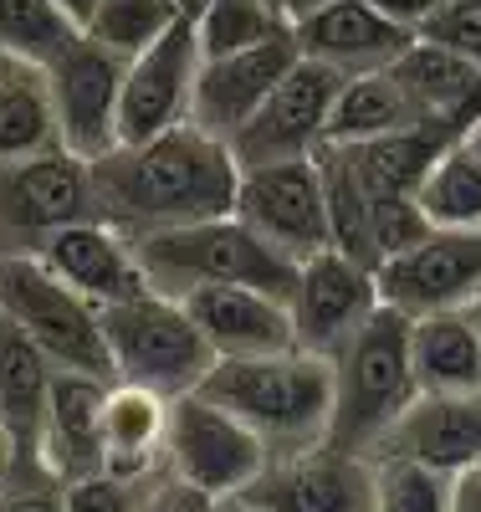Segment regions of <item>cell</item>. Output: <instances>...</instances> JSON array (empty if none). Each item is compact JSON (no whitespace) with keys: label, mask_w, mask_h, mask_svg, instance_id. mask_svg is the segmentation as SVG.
Wrapping results in <instances>:
<instances>
[{"label":"cell","mask_w":481,"mask_h":512,"mask_svg":"<svg viewBox=\"0 0 481 512\" xmlns=\"http://www.w3.org/2000/svg\"><path fill=\"white\" fill-rule=\"evenodd\" d=\"M236 190L241 164L231 144L200 134L190 123L154 144L113 149L93 164V216L113 226L128 246L236 216Z\"/></svg>","instance_id":"cell-1"},{"label":"cell","mask_w":481,"mask_h":512,"mask_svg":"<svg viewBox=\"0 0 481 512\" xmlns=\"http://www.w3.org/2000/svg\"><path fill=\"white\" fill-rule=\"evenodd\" d=\"M195 395L231 410L272 451V461L328 446L333 431V359L302 349L272 359H221Z\"/></svg>","instance_id":"cell-2"},{"label":"cell","mask_w":481,"mask_h":512,"mask_svg":"<svg viewBox=\"0 0 481 512\" xmlns=\"http://www.w3.org/2000/svg\"><path fill=\"white\" fill-rule=\"evenodd\" d=\"M420 395L410 364V318L395 308H379L348 344L333 354V431L328 446L374 456Z\"/></svg>","instance_id":"cell-3"},{"label":"cell","mask_w":481,"mask_h":512,"mask_svg":"<svg viewBox=\"0 0 481 512\" xmlns=\"http://www.w3.org/2000/svg\"><path fill=\"white\" fill-rule=\"evenodd\" d=\"M134 251H139V267H144L149 287L164 297H185L195 287H256V292H272L282 303H292L297 272H302L297 262L272 251L236 216L149 236Z\"/></svg>","instance_id":"cell-4"},{"label":"cell","mask_w":481,"mask_h":512,"mask_svg":"<svg viewBox=\"0 0 481 512\" xmlns=\"http://www.w3.org/2000/svg\"><path fill=\"white\" fill-rule=\"evenodd\" d=\"M103 338H108L113 379L144 384V390L169 400L195 395L210 379V369L221 364L215 349L200 338L195 318L154 287L118 308H103Z\"/></svg>","instance_id":"cell-5"},{"label":"cell","mask_w":481,"mask_h":512,"mask_svg":"<svg viewBox=\"0 0 481 512\" xmlns=\"http://www.w3.org/2000/svg\"><path fill=\"white\" fill-rule=\"evenodd\" d=\"M0 318L16 323L57 369L93 374L113 384V359L103 338V308L77 297L36 256H0Z\"/></svg>","instance_id":"cell-6"},{"label":"cell","mask_w":481,"mask_h":512,"mask_svg":"<svg viewBox=\"0 0 481 512\" xmlns=\"http://www.w3.org/2000/svg\"><path fill=\"white\" fill-rule=\"evenodd\" d=\"M77 221H93V164L67 149L0 164V256H41Z\"/></svg>","instance_id":"cell-7"},{"label":"cell","mask_w":481,"mask_h":512,"mask_svg":"<svg viewBox=\"0 0 481 512\" xmlns=\"http://www.w3.org/2000/svg\"><path fill=\"white\" fill-rule=\"evenodd\" d=\"M164 466L180 482L200 487L215 502L241 497L261 472L272 466V451L261 446L246 425L205 395H180L169 405V436Z\"/></svg>","instance_id":"cell-8"},{"label":"cell","mask_w":481,"mask_h":512,"mask_svg":"<svg viewBox=\"0 0 481 512\" xmlns=\"http://www.w3.org/2000/svg\"><path fill=\"white\" fill-rule=\"evenodd\" d=\"M123 77H128V57L108 52L103 41L77 36L62 57H52L41 67L47 98L57 113V134L62 149L77 154L82 164H98L118 149V108H123Z\"/></svg>","instance_id":"cell-9"},{"label":"cell","mask_w":481,"mask_h":512,"mask_svg":"<svg viewBox=\"0 0 481 512\" xmlns=\"http://www.w3.org/2000/svg\"><path fill=\"white\" fill-rule=\"evenodd\" d=\"M236 221L251 226L272 251L287 262H313L333 251V226H328V195L318 159H287V164H256L241 169L236 190Z\"/></svg>","instance_id":"cell-10"},{"label":"cell","mask_w":481,"mask_h":512,"mask_svg":"<svg viewBox=\"0 0 481 512\" xmlns=\"http://www.w3.org/2000/svg\"><path fill=\"white\" fill-rule=\"evenodd\" d=\"M343 72L333 67H318V62H297L287 72V82L267 98L246 128L241 139L231 144L236 164L241 169H256V164H287V159H313L323 144H328V118H333V103L343 93Z\"/></svg>","instance_id":"cell-11"},{"label":"cell","mask_w":481,"mask_h":512,"mask_svg":"<svg viewBox=\"0 0 481 512\" xmlns=\"http://www.w3.org/2000/svg\"><path fill=\"white\" fill-rule=\"evenodd\" d=\"M200 62L205 57H200V41H195L190 21H180L164 41H154L149 52H139L134 62H128L123 108H118V149L154 144V139H164V134L190 123Z\"/></svg>","instance_id":"cell-12"},{"label":"cell","mask_w":481,"mask_h":512,"mask_svg":"<svg viewBox=\"0 0 481 512\" xmlns=\"http://www.w3.org/2000/svg\"><path fill=\"white\" fill-rule=\"evenodd\" d=\"M481 297V236L435 231L415 251L379 267V303L420 323L435 313H461Z\"/></svg>","instance_id":"cell-13"},{"label":"cell","mask_w":481,"mask_h":512,"mask_svg":"<svg viewBox=\"0 0 481 512\" xmlns=\"http://www.w3.org/2000/svg\"><path fill=\"white\" fill-rule=\"evenodd\" d=\"M241 497L261 512H374V456L338 446L277 456Z\"/></svg>","instance_id":"cell-14"},{"label":"cell","mask_w":481,"mask_h":512,"mask_svg":"<svg viewBox=\"0 0 481 512\" xmlns=\"http://www.w3.org/2000/svg\"><path fill=\"white\" fill-rule=\"evenodd\" d=\"M297 41H292V26L261 47L241 52V57H221V62H200V77H195V103H190V128L200 134L221 139V144H236L241 128L267 108V98L287 82V72L297 67Z\"/></svg>","instance_id":"cell-15"},{"label":"cell","mask_w":481,"mask_h":512,"mask_svg":"<svg viewBox=\"0 0 481 512\" xmlns=\"http://www.w3.org/2000/svg\"><path fill=\"white\" fill-rule=\"evenodd\" d=\"M379 308H384L379 303V272L348 262L338 251H323L313 262H302V272H297V292H292L297 349L333 359Z\"/></svg>","instance_id":"cell-16"},{"label":"cell","mask_w":481,"mask_h":512,"mask_svg":"<svg viewBox=\"0 0 481 512\" xmlns=\"http://www.w3.org/2000/svg\"><path fill=\"white\" fill-rule=\"evenodd\" d=\"M215 349V359H272L297 349L292 303L256 287H195L174 297Z\"/></svg>","instance_id":"cell-17"},{"label":"cell","mask_w":481,"mask_h":512,"mask_svg":"<svg viewBox=\"0 0 481 512\" xmlns=\"http://www.w3.org/2000/svg\"><path fill=\"white\" fill-rule=\"evenodd\" d=\"M297 57L333 67L343 77H369V72H389L410 47L415 31L395 26L389 16H379L369 0H338V6L308 16L292 26Z\"/></svg>","instance_id":"cell-18"},{"label":"cell","mask_w":481,"mask_h":512,"mask_svg":"<svg viewBox=\"0 0 481 512\" xmlns=\"http://www.w3.org/2000/svg\"><path fill=\"white\" fill-rule=\"evenodd\" d=\"M52 277H62L77 297H87L93 308H118L128 297L149 292V277L139 267V251L128 246L113 226L93 221H77L67 231H57L36 256Z\"/></svg>","instance_id":"cell-19"},{"label":"cell","mask_w":481,"mask_h":512,"mask_svg":"<svg viewBox=\"0 0 481 512\" xmlns=\"http://www.w3.org/2000/svg\"><path fill=\"white\" fill-rule=\"evenodd\" d=\"M374 456H405L446 477L471 472L481 466V395H415Z\"/></svg>","instance_id":"cell-20"},{"label":"cell","mask_w":481,"mask_h":512,"mask_svg":"<svg viewBox=\"0 0 481 512\" xmlns=\"http://www.w3.org/2000/svg\"><path fill=\"white\" fill-rule=\"evenodd\" d=\"M103 405H108V379L57 369L52 405H47V436H41V466H47L62 487L108 472Z\"/></svg>","instance_id":"cell-21"},{"label":"cell","mask_w":481,"mask_h":512,"mask_svg":"<svg viewBox=\"0 0 481 512\" xmlns=\"http://www.w3.org/2000/svg\"><path fill=\"white\" fill-rule=\"evenodd\" d=\"M389 77L405 88L420 123L446 128L451 139H466L481 123V62L415 36V47L389 67Z\"/></svg>","instance_id":"cell-22"},{"label":"cell","mask_w":481,"mask_h":512,"mask_svg":"<svg viewBox=\"0 0 481 512\" xmlns=\"http://www.w3.org/2000/svg\"><path fill=\"white\" fill-rule=\"evenodd\" d=\"M52 379H57V364L16 323L0 318V431L16 441L31 472H47L41 466V436H47Z\"/></svg>","instance_id":"cell-23"},{"label":"cell","mask_w":481,"mask_h":512,"mask_svg":"<svg viewBox=\"0 0 481 512\" xmlns=\"http://www.w3.org/2000/svg\"><path fill=\"white\" fill-rule=\"evenodd\" d=\"M169 395H154L144 384H108L103 405V446H108V477L144 482L164 466V436H169Z\"/></svg>","instance_id":"cell-24"},{"label":"cell","mask_w":481,"mask_h":512,"mask_svg":"<svg viewBox=\"0 0 481 512\" xmlns=\"http://www.w3.org/2000/svg\"><path fill=\"white\" fill-rule=\"evenodd\" d=\"M410 364L420 395H481V338L471 313H435L410 323Z\"/></svg>","instance_id":"cell-25"},{"label":"cell","mask_w":481,"mask_h":512,"mask_svg":"<svg viewBox=\"0 0 481 512\" xmlns=\"http://www.w3.org/2000/svg\"><path fill=\"white\" fill-rule=\"evenodd\" d=\"M451 144L446 128H435V123H410L400 128V134H384V139H369V144H354L348 149V164H354V175L359 185L379 200V195H415L430 175V164L441 159ZM343 149V144H338Z\"/></svg>","instance_id":"cell-26"},{"label":"cell","mask_w":481,"mask_h":512,"mask_svg":"<svg viewBox=\"0 0 481 512\" xmlns=\"http://www.w3.org/2000/svg\"><path fill=\"white\" fill-rule=\"evenodd\" d=\"M420 123L405 88L389 72H369V77H348L343 93L333 103V118H328V144H369V139H384V134H400V128Z\"/></svg>","instance_id":"cell-27"},{"label":"cell","mask_w":481,"mask_h":512,"mask_svg":"<svg viewBox=\"0 0 481 512\" xmlns=\"http://www.w3.org/2000/svg\"><path fill=\"white\" fill-rule=\"evenodd\" d=\"M318 175H323V195H328V226H333V251L359 262L369 272H379V256H374V236H369V210L374 195L359 185L354 164H348V149L323 144L318 154Z\"/></svg>","instance_id":"cell-28"},{"label":"cell","mask_w":481,"mask_h":512,"mask_svg":"<svg viewBox=\"0 0 481 512\" xmlns=\"http://www.w3.org/2000/svg\"><path fill=\"white\" fill-rule=\"evenodd\" d=\"M420 210L435 231H471L481 236V154L461 139L430 164L425 185L415 190Z\"/></svg>","instance_id":"cell-29"},{"label":"cell","mask_w":481,"mask_h":512,"mask_svg":"<svg viewBox=\"0 0 481 512\" xmlns=\"http://www.w3.org/2000/svg\"><path fill=\"white\" fill-rule=\"evenodd\" d=\"M195 41H200V57L205 62H221V57H241L261 41H272L287 31L282 11L272 0H200L195 16Z\"/></svg>","instance_id":"cell-30"},{"label":"cell","mask_w":481,"mask_h":512,"mask_svg":"<svg viewBox=\"0 0 481 512\" xmlns=\"http://www.w3.org/2000/svg\"><path fill=\"white\" fill-rule=\"evenodd\" d=\"M77 36H82V26H72L62 16L57 0H0V52H11L31 72L62 57Z\"/></svg>","instance_id":"cell-31"},{"label":"cell","mask_w":481,"mask_h":512,"mask_svg":"<svg viewBox=\"0 0 481 512\" xmlns=\"http://www.w3.org/2000/svg\"><path fill=\"white\" fill-rule=\"evenodd\" d=\"M180 21H190L185 0H98L93 21H87V36L134 62L154 41H164Z\"/></svg>","instance_id":"cell-32"},{"label":"cell","mask_w":481,"mask_h":512,"mask_svg":"<svg viewBox=\"0 0 481 512\" xmlns=\"http://www.w3.org/2000/svg\"><path fill=\"white\" fill-rule=\"evenodd\" d=\"M52 149H62V134H57L47 82H41V72H21L11 88L0 93V164L52 154Z\"/></svg>","instance_id":"cell-33"},{"label":"cell","mask_w":481,"mask_h":512,"mask_svg":"<svg viewBox=\"0 0 481 512\" xmlns=\"http://www.w3.org/2000/svg\"><path fill=\"white\" fill-rule=\"evenodd\" d=\"M456 477L405 456H374V512H451Z\"/></svg>","instance_id":"cell-34"},{"label":"cell","mask_w":481,"mask_h":512,"mask_svg":"<svg viewBox=\"0 0 481 512\" xmlns=\"http://www.w3.org/2000/svg\"><path fill=\"white\" fill-rule=\"evenodd\" d=\"M369 236H374L379 267H384V262H395V256L415 251L425 236H435V226H430V216L420 210L415 195H379L374 210H369Z\"/></svg>","instance_id":"cell-35"},{"label":"cell","mask_w":481,"mask_h":512,"mask_svg":"<svg viewBox=\"0 0 481 512\" xmlns=\"http://www.w3.org/2000/svg\"><path fill=\"white\" fill-rule=\"evenodd\" d=\"M144 482H123V477H108V472L103 477H87V482H67L62 487V507L67 512H134Z\"/></svg>","instance_id":"cell-36"},{"label":"cell","mask_w":481,"mask_h":512,"mask_svg":"<svg viewBox=\"0 0 481 512\" xmlns=\"http://www.w3.org/2000/svg\"><path fill=\"white\" fill-rule=\"evenodd\" d=\"M215 507H221L215 497H205L200 487L174 477L169 466H159V472L139 487V507L134 512H215Z\"/></svg>","instance_id":"cell-37"},{"label":"cell","mask_w":481,"mask_h":512,"mask_svg":"<svg viewBox=\"0 0 481 512\" xmlns=\"http://www.w3.org/2000/svg\"><path fill=\"white\" fill-rule=\"evenodd\" d=\"M0 512H67L62 507V482L52 472H21L16 487L0 497Z\"/></svg>","instance_id":"cell-38"},{"label":"cell","mask_w":481,"mask_h":512,"mask_svg":"<svg viewBox=\"0 0 481 512\" xmlns=\"http://www.w3.org/2000/svg\"><path fill=\"white\" fill-rule=\"evenodd\" d=\"M369 6L379 11V16H389L395 26H405V31H415L420 36V26L446 6V0H369Z\"/></svg>","instance_id":"cell-39"},{"label":"cell","mask_w":481,"mask_h":512,"mask_svg":"<svg viewBox=\"0 0 481 512\" xmlns=\"http://www.w3.org/2000/svg\"><path fill=\"white\" fill-rule=\"evenodd\" d=\"M21 472H31V466L21 461V451H16V441L6 436V431H0V497H6L11 487H16V477Z\"/></svg>","instance_id":"cell-40"},{"label":"cell","mask_w":481,"mask_h":512,"mask_svg":"<svg viewBox=\"0 0 481 512\" xmlns=\"http://www.w3.org/2000/svg\"><path fill=\"white\" fill-rule=\"evenodd\" d=\"M451 512H481V466H471V472L456 477V502Z\"/></svg>","instance_id":"cell-41"},{"label":"cell","mask_w":481,"mask_h":512,"mask_svg":"<svg viewBox=\"0 0 481 512\" xmlns=\"http://www.w3.org/2000/svg\"><path fill=\"white\" fill-rule=\"evenodd\" d=\"M328 6H338V0H277V11H282L287 26L308 21V16H318V11H328Z\"/></svg>","instance_id":"cell-42"},{"label":"cell","mask_w":481,"mask_h":512,"mask_svg":"<svg viewBox=\"0 0 481 512\" xmlns=\"http://www.w3.org/2000/svg\"><path fill=\"white\" fill-rule=\"evenodd\" d=\"M57 6H62V16H67L72 26L87 31V21H93V11H98V0H57Z\"/></svg>","instance_id":"cell-43"},{"label":"cell","mask_w":481,"mask_h":512,"mask_svg":"<svg viewBox=\"0 0 481 512\" xmlns=\"http://www.w3.org/2000/svg\"><path fill=\"white\" fill-rule=\"evenodd\" d=\"M21 72H31V67H21L11 52H0V93H6V88H11V82H16Z\"/></svg>","instance_id":"cell-44"},{"label":"cell","mask_w":481,"mask_h":512,"mask_svg":"<svg viewBox=\"0 0 481 512\" xmlns=\"http://www.w3.org/2000/svg\"><path fill=\"white\" fill-rule=\"evenodd\" d=\"M215 512H261V507H251L246 497H231V502H221V507H215Z\"/></svg>","instance_id":"cell-45"},{"label":"cell","mask_w":481,"mask_h":512,"mask_svg":"<svg viewBox=\"0 0 481 512\" xmlns=\"http://www.w3.org/2000/svg\"><path fill=\"white\" fill-rule=\"evenodd\" d=\"M466 313H471V328H476V338H481V297H476V303H471Z\"/></svg>","instance_id":"cell-46"},{"label":"cell","mask_w":481,"mask_h":512,"mask_svg":"<svg viewBox=\"0 0 481 512\" xmlns=\"http://www.w3.org/2000/svg\"><path fill=\"white\" fill-rule=\"evenodd\" d=\"M466 144H471V149L481 154V123H476V128H471V134H466Z\"/></svg>","instance_id":"cell-47"},{"label":"cell","mask_w":481,"mask_h":512,"mask_svg":"<svg viewBox=\"0 0 481 512\" xmlns=\"http://www.w3.org/2000/svg\"><path fill=\"white\" fill-rule=\"evenodd\" d=\"M195 6H200V0H185V11H190V16H195Z\"/></svg>","instance_id":"cell-48"},{"label":"cell","mask_w":481,"mask_h":512,"mask_svg":"<svg viewBox=\"0 0 481 512\" xmlns=\"http://www.w3.org/2000/svg\"><path fill=\"white\" fill-rule=\"evenodd\" d=\"M272 6H277V0H272Z\"/></svg>","instance_id":"cell-49"}]
</instances>
